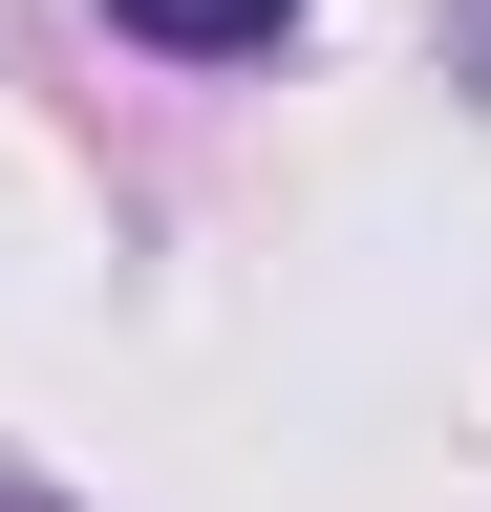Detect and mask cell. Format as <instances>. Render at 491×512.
Instances as JSON below:
<instances>
[{"label":"cell","instance_id":"1","mask_svg":"<svg viewBox=\"0 0 491 512\" xmlns=\"http://www.w3.org/2000/svg\"><path fill=\"white\" fill-rule=\"evenodd\" d=\"M107 22H129V43H171V64H235V43H278L299 0H107Z\"/></svg>","mask_w":491,"mask_h":512},{"label":"cell","instance_id":"2","mask_svg":"<svg viewBox=\"0 0 491 512\" xmlns=\"http://www.w3.org/2000/svg\"><path fill=\"white\" fill-rule=\"evenodd\" d=\"M0 512H43V491H0Z\"/></svg>","mask_w":491,"mask_h":512}]
</instances>
